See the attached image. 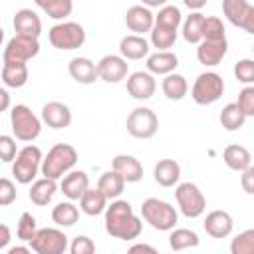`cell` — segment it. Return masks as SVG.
I'll use <instances>...</instances> for the list:
<instances>
[{"label": "cell", "instance_id": "obj_35", "mask_svg": "<svg viewBox=\"0 0 254 254\" xmlns=\"http://www.w3.org/2000/svg\"><path fill=\"white\" fill-rule=\"evenodd\" d=\"M77 218H79V210L71 200L58 202L52 210V220L58 226H73L77 222Z\"/></svg>", "mask_w": 254, "mask_h": 254}, {"label": "cell", "instance_id": "obj_10", "mask_svg": "<svg viewBox=\"0 0 254 254\" xmlns=\"http://www.w3.org/2000/svg\"><path fill=\"white\" fill-rule=\"evenodd\" d=\"M40 52V42L36 38H28V36H14L8 40L2 60L4 64H26L28 60L36 58Z\"/></svg>", "mask_w": 254, "mask_h": 254}, {"label": "cell", "instance_id": "obj_7", "mask_svg": "<svg viewBox=\"0 0 254 254\" xmlns=\"http://www.w3.org/2000/svg\"><path fill=\"white\" fill-rule=\"evenodd\" d=\"M224 93V81L216 71H204L200 73L190 89V95L194 99V103L198 105H212L214 101H218Z\"/></svg>", "mask_w": 254, "mask_h": 254}, {"label": "cell", "instance_id": "obj_23", "mask_svg": "<svg viewBox=\"0 0 254 254\" xmlns=\"http://www.w3.org/2000/svg\"><path fill=\"white\" fill-rule=\"evenodd\" d=\"M119 54L125 60H143L149 54V42L143 36L129 34L119 42Z\"/></svg>", "mask_w": 254, "mask_h": 254}, {"label": "cell", "instance_id": "obj_3", "mask_svg": "<svg viewBox=\"0 0 254 254\" xmlns=\"http://www.w3.org/2000/svg\"><path fill=\"white\" fill-rule=\"evenodd\" d=\"M42 163H44V157L40 147L26 145L18 151V157L12 163V175L20 185H30L36 179L38 171H42Z\"/></svg>", "mask_w": 254, "mask_h": 254}, {"label": "cell", "instance_id": "obj_12", "mask_svg": "<svg viewBox=\"0 0 254 254\" xmlns=\"http://www.w3.org/2000/svg\"><path fill=\"white\" fill-rule=\"evenodd\" d=\"M97 73H99V79H103L107 83H119L127 77L129 64H127L125 58L109 54V56H103L97 62Z\"/></svg>", "mask_w": 254, "mask_h": 254}, {"label": "cell", "instance_id": "obj_16", "mask_svg": "<svg viewBox=\"0 0 254 254\" xmlns=\"http://www.w3.org/2000/svg\"><path fill=\"white\" fill-rule=\"evenodd\" d=\"M14 30L18 36H28V38H40L42 34V20L38 18V14L30 8H22L14 14Z\"/></svg>", "mask_w": 254, "mask_h": 254}, {"label": "cell", "instance_id": "obj_51", "mask_svg": "<svg viewBox=\"0 0 254 254\" xmlns=\"http://www.w3.org/2000/svg\"><path fill=\"white\" fill-rule=\"evenodd\" d=\"M34 250H30V248H26V246H12V248H8V252L6 254H32Z\"/></svg>", "mask_w": 254, "mask_h": 254}, {"label": "cell", "instance_id": "obj_40", "mask_svg": "<svg viewBox=\"0 0 254 254\" xmlns=\"http://www.w3.org/2000/svg\"><path fill=\"white\" fill-rule=\"evenodd\" d=\"M224 24L218 16H206L204 20V32H202V40H208V42H218V40H226V34H224Z\"/></svg>", "mask_w": 254, "mask_h": 254}, {"label": "cell", "instance_id": "obj_36", "mask_svg": "<svg viewBox=\"0 0 254 254\" xmlns=\"http://www.w3.org/2000/svg\"><path fill=\"white\" fill-rule=\"evenodd\" d=\"M36 6L42 8L54 20H64L73 10V2L71 0H36Z\"/></svg>", "mask_w": 254, "mask_h": 254}, {"label": "cell", "instance_id": "obj_9", "mask_svg": "<svg viewBox=\"0 0 254 254\" xmlns=\"http://www.w3.org/2000/svg\"><path fill=\"white\" fill-rule=\"evenodd\" d=\"M127 133L135 139H151L159 129V117L149 107H135L125 121Z\"/></svg>", "mask_w": 254, "mask_h": 254}, {"label": "cell", "instance_id": "obj_14", "mask_svg": "<svg viewBox=\"0 0 254 254\" xmlns=\"http://www.w3.org/2000/svg\"><path fill=\"white\" fill-rule=\"evenodd\" d=\"M125 24L131 32H135V36H143L145 32H151L155 26V14L141 4H135L127 10L125 14Z\"/></svg>", "mask_w": 254, "mask_h": 254}, {"label": "cell", "instance_id": "obj_1", "mask_svg": "<svg viewBox=\"0 0 254 254\" xmlns=\"http://www.w3.org/2000/svg\"><path fill=\"white\" fill-rule=\"evenodd\" d=\"M105 230L113 238L119 240H133L141 234L143 222L133 212V206L127 200H111V204L105 208Z\"/></svg>", "mask_w": 254, "mask_h": 254}, {"label": "cell", "instance_id": "obj_22", "mask_svg": "<svg viewBox=\"0 0 254 254\" xmlns=\"http://www.w3.org/2000/svg\"><path fill=\"white\" fill-rule=\"evenodd\" d=\"M153 177L161 187H175L181 179V165L175 159H161L153 169Z\"/></svg>", "mask_w": 254, "mask_h": 254}, {"label": "cell", "instance_id": "obj_17", "mask_svg": "<svg viewBox=\"0 0 254 254\" xmlns=\"http://www.w3.org/2000/svg\"><path fill=\"white\" fill-rule=\"evenodd\" d=\"M202 226H204L208 236H212V238H226V236H230V232L234 228V222H232V216L226 210H212V212L206 214Z\"/></svg>", "mask_w": 254, "mask_h": 254}, {"label": "cell", "instance_id": "obj_4", "mask_svg": "<svg viewBox=\"0 0 254 254\" xmlns=\"http://www.w3.org/2000/svg\"><path fill=\"white\" fill-rule=\"evenodd\" d=\"M141 214L145 218V222H149L155 230L167 232V230H175L177 224V210L175 206H171L165 200L159 198H145L141 204Z\"/></svg>", "mask_w": 254, "mask_h": 254}, {"label": "cell", "instance_id": "obj_25", "mask_svg": "<svg viewBox=\"0 0 254 254\" xmlns=\"http://www.w3.org/2000/svg\"><path fill=\"white\" fill-rule=\"evenodd\" d=\"M177 65H179V58L173 52H157V54H151L147 58V69H149V73L169 75V73H175Z\"/></svg>", "mask_w": 254, "mask_h": 254}, {"label": "cell", "instance_id": "obj_44", "mask_svg": "<svg viewBox=\"0 0 254 254\" xmlns=\"http://www.w3.org/2000/svg\"><path fill=\"white\" fill-rule=\"evenodd\" d=\"M69 252L71 254H95V244L89 236L81 234V236H75L69 244Z\"/></svg>", "mask_w": 254, "mask_h": 254}, {"label": "cell", "instance_id": "obj_42", "mask_svg": "<svg viewBox=\"0 0 254 254\" xmlns=\"http://www.w3.org/2000/svg\"><path fill=\"white\" fill-rule=\"evenodd\" d=\"M234 75L240 83H246V85H252L254 83V60L250 58H244L240 62H236L234 65Z\"/></svg>", "mask_w": 254, "mask_h": 254}, {"label": "cell", "instance_id": "obj_27", "mask_svg": "<svg viewBox=\"0 0 254 254\" xmlns=\"http://www.w3.org/2000/svg\"><path fill=\"white\" fill-rule=\"evenodd\" d=\"M97 189L107 196V200H117L119 194H121L123 189H125V179H123L119 173H115V171L111 169V171H107V173H103V175L99 177Z\"/></svg>", "mask_w": 254, "mask_h": 254}, {"label": "cell", "instance_id": "obj_45", "mask_svg": "<svg viewBox=\"0 0 254 254\" xmlns=\"http://www.w3.org/2000/svg\"><path fill=\"white\" fill-rule=\"evenodd\" d=\"M16 157H18V153H16V141L10 135H2L0 137V159L4 163H14Z\"/></svg>", "mask_w": 254, "mask_h": 254}, {"label": "cell", "instance_id": "obj_2", "mask_svg": "<svg viewBox=\"0 0 254 254\" xmlns=\"http://www.w3.org/2000/svg\"><path fill=\"white\" fill-rule=\"evenodd\" d=\"M75 163H77V151L71 145H67V143H58L44 157L42 175L46 179L58 181L65 173H71V169H73Z\"/></svg>", "mask_w": 254, "mask_h": 254}, {"label": "cell", "instance_id": "obj_20", "mask_svg": "<svg viewBox=\"0 0 254 254\" xmlns=\"http://www.w3.org/2000/svg\"><path fill=\"white\" fill-rule=\"evenodd\" d=\"M67 71L69 75L81 83V85H89L93 83L95 79H99V73H97V64H93L89 58H73L67 65Z\"/></svg>", "mask_w": 254, "mask_h": 254}, {"label": "cell", "instance_id": "obj_47", "mask_svg": "<svg viewBox=\"0 0 254 254\" xmlns=\"http://www.w3.org/2000/svg\"><path fill=\"white\" fill-rule=\"evenodd\" d=\"M240 185H242V190L246 194H254V165H250L246 171H242Z\"/></svg>", "mask_w": 254, "mask_h": 254}, {"label": "cell", "instance_id": "obj_24", "mask_svg": "<svg viewBox=\"0 0 254 254\" xmlns=\"http://www.w3.org/2000/svg\"><path fill=\"white\" fill-rule=\"evenodd\" d=\"M222 161H224V165H226L228 169L242 173V171H246V169L252 165V155H250V151H248L246 147H242V145H228V147L222 151Z\"/></svg>", "mask_w": 254, "mask_h": 254}, {"label": "cell", "instance_id": "obj_32", "mask_svg": "<svg viewBox=\"0 0 254 254\" xmlns=\"http://www.w3.org/2000/svg\"><path fill=\"white\" fill-rule=\"evenodd\" d=\"M250 8H252V4H248L246 0H224L222 2V12H224L226 20L238 28H242L244 18L248 16Z\"/></svg>", "mask_w": 254, "mask_h": 254}, {"label": "cell", "instance_id": "obj_48", "mask_svg": "<svg viewBox=\"0 0 254 254\" xmlns=\"http://www.w3.org/2000/svg\"><path fill=\"white\" fill-rule=\"evenodd\" d=\"M127 254H159V250H157V248H153L151 244L139 242V244H133V246L127 250Z\"/></svg>", "mask_w": 254, "mask_h": 254}, {"label": "cell", "instance_id": "obj_53", "mask_svg": "<svg viewBox=\"0 0 254 254\" xmlns=\"http://www.w3.org/2000/svg\"><path fill=\"white\" fill-rule=\"evenodd\" d=\"M185 6L187 8H202L204 6V0H185Z\"/></svg>", "mask_w": 254, "mask_h": 254}, {"label": "cell", "instance_id": "obj_13", "mask_svg": "<svg viewBox=\"0 0 254 254\" xmlns=\"http://www.w3.org/2000/svg\"><path fill=\"white\" fill-rule=\"evenodd\" d=\"M155 89H157V81L149 71H133L127 77V91L133 99L139 101L151 99L155 95Z\"/></svg>", "mask_w": 254, "mask_h": 254}, {"label": "cell", "instance_id": "obj_26", "mask_svg": "<svg viewBox=\"0 0 254 254\" xmlns=\"http://www.w3.org/2000/svg\"><path fill=\"white\" fill-rule=\"evenodd\" d=\"M56 190H58L56 181L44 177V179H38V181L32 183V189H30L28 196H30V200H32L36 206H46V204L54 198Z\"/></svg>", "mask_w": 254, "mask_h": 254}, {"label": "cell", "instance_id": "obj_31", "mask_svg": "<svg viewBox=\"0 0 254 254\" xmlns=\"http://www.w3.org/2000/svg\"><path fill=\"white\" fill-rule=\"evenodd\" d=\"M200 244V238L194 230L190 228H175L171 230V236H169V246L171 250L175 252H181V250H187V248H196Z\"/></svg>", "mask_w": 254, "mask_h": 254}, {"label": "cell", "instance_id": "obj_41", "mask_svg": "<svg viewBox=\"0 0 254 254\" xmlns=\"http://www.w3.org/2000/svg\"><path fill=\"white\" fill-rule=\"evenodd\" d=\"M38 224H36V218L30 214V212H22L20 214V220H18V228H16V234L20 240H26V242H32L34 236L38 234Z\"/></svg>", "mask_w": 254, "mask_h": 254}, {"label": "cell", "instance_id": "obj_46", "mask_svg": "<svg viewBox=\"0 0 254 254\" xmlns=\"http://www.w3.org/2000/svg\"><path fill=\"white\" fill-rule=\"evenodd\" d=\"M16 200V187L10 179H0V204L2 206H8Z\"/></svg>", "mask_w": 254, "mask_h": 254}, {"label": "cell", "instance_id": "obj_50", "mask_svg": "<svg viewBox=\"0 0 254 254\" xmlns=\"http://www.w3.org/2000/svg\"><path fill=\"white\" fill-rule=\"evenodd\" d=\"M0 230H2V236H0V248H6L8 242H10V228H8V224H2Z\"/></svg>", "mask_w": 254, "mask_h": 254}, {"label": "cell", "instance_id": "obj_43", "mask_svg": "<svg viewBox=\"0 0 254 254\" xmlns=\"http://www.w3.org/2000/svg\"><path fill=\"white\" fill-rule=\"evenodd\" d=\"M238 107L242 109V113L246 117H254V85H246L240 93H238Z\"/></svg>", "mask_w": 254, "mask_h": 254}, {"label": "cell", "instance_id": "obj_39", "mask_svg": "<svg viewBox=\"0 0 254 254\" xmlns=\"http://www.w3.org/2000/svg\"><path fill=\"white\" fill-rule=\"evenodd\" d=\"M230 254H254V228H248L232 238Z\"/></svg>", "mask_w": 254, "mask_h": 254}, {"label": "cell", "instance_id": "obj_29", "mask_svg": "<svg viewBox=\"0 0 254 254\" xmlns=\"http://www.w3.org/2000/svg\"><path fill=\"white\" fill-rule=\"evenodd\" d=\"M79 206H81V210L87 216H97V214L105 212V208H107V196L97 187L95 189H87L85 194L79 200Z\"/></svg>", "mask_w": 254, "mask_h": 254}, {"label": "cell", "instance_id": "obj_49", "mask_svg": "<svg viewBox=\"0 0 254 254\" xmlns=\"http://www.w3.org/2000/svg\"><path fill=\"white\" fill-rule=\"evenodd\" d=\"M242 30L248 32V34H254V6L250 8L248 16L244 18V24H242Z\"/></svg>", "mask_w": 254, "mask_h": 254}, {"label": "cell", "instance_id": "obj_8", "mask_svg": "<svg viewBox=\"0 0 254 254\" xmlns=\"http://www.w3.org/2000/svg\"><path fill=\"white\" fill-rule=\"evenodd\" d=\"M175 198L187 218H198L206 208V198L194 183H181L175 189Z\"/></svg>", "mask_w": 254, "mask_h": 254}, {"label": "cell", "instance_id": "obj_18", "mask_svg": "<svg viewBox=\"0 0 254 254\" xmlns=\"http://www.w3.org/2000/svg\"><path fill=\"white\" fill-rule=\"evenodd\" d=\"M228 52V42L218 40V42H208L202 40L196 48V58L202 65H218Z\"/></svg>", "mask_w": 254, "mask_h": 254}, {"label": "cell", "instance_id": "obj_30", "mask_svg": "<svg viewBox=\"0 0 254 254\" xmlns=\"http://www.w3.org/2000/svg\"><path fill=\"white\" fill-rule=\"evenodd\" d=\"M161 87H163L165 97L171 99V101H181L187 95V91H189V83H187L185 75H181V73H169V75H165Z\"/></svg>", "mask_w": 254, "mask_h": 254}, {"label": "cell", "instance_id": "obj_34", "mask_svg": "<svg viewBox=\"0 0 254 254\" xmlns=\"http://www.w3.org/2000/svg\"><path fill=\"white\" fill-rule=\"evenodd\" d=\"M218 119H220V125H222L226 131H238V129L244 125L246 115L242 113V109H240L238 103L234 101V103H226V105L222 107Z\"/></svg>", "mask_w": 254, "mask_h": 254}, {"label": "cell", "instance_id": "obj_52", "mask_svg": "<svg viewBox=\"0 0 254 254\" xmlns=\"http://www.w3.org/2000/svg\"><path fill=\"white\" fill-rule=\"evenodd\" d=\"M0 97H2V111H6L8 109V105H10V95H8V91L6 89H0Z\"/></svg>", "mask_w": 254, "mask_h": 254}, {"label": "cell", "instance_id": "obj_5", "mask_svg": "<svg viewBox=\"0 0 254 254\" xmlns=\"http://www.w3.org/2000/svg\"><path fill=\"white\" fill-rule=\"evenodd\" d=\"M10 123H12V131L16 135V139L20 141H34L40 131H42V121L40 117L24 103H18L12 107L10 111Z\"/></svg>", "mask_w": 254, "mask_h": 254}, {"label": "cell", "instance_id": "obj_11", "mask_svg": "<svg viewBox=\"0 0 254 254\" xmlns=\"http://www.w3.org/2000/svg\"><path fill=\"white\" fill-rule=\"evenodd\" d=\"M30 246L36 254H64L67 248V236L58 228H40Z\"/></svg>", "mask_w": 254, "mask_h": 254}, {"label": "cell", "instance_id": "obj_19", "mask_svg": "<svg viewBox=\"0 0 254 254\" xmlns=\"http://www.w3.org/2000/svg\"><path fill=\"white\" fill-rule=\"evenodd\" d=\"M60 189L69 200H81V196L89 189V177L83 171H71L62 179Z\"/></svg>", "mask_w": 254, "mask_h": 254}, {"label": "cell", "instance_id": "obj_21", "mask_svg": "<svg viewBox=\"0 0 254 254\" xmlns=\"http://www.w3.org/2000/svg\"><path fill=\"white\" fill-rule=\"evenodd\" d=\"M111 167L125 179V183H137L143 179V165L133 155H117Z\"/></svg>", "mask_w": 254, "mask_h": 254}, {"label": "cell", "instance_id": "obj_6", "mask_svg": "<svg viewBox=\"0 0 254 254\" xmlns=\"http://www.w3.org/2000/svg\"><path fill=\"white\" fill-rule=\"evenodd\" d=\"M48 38L56 50H77L85 42V30L77 22H60L50 28Z\"/></svg>", "mask_w": 254, "mask_h": 254}, {"label": "cell", "instance_id": "obj_33", "mask_svg": "<svg viewBox=\"0 0 254 254\" xmlns=\"http://www.w3.org/2000/svg\"><path fill=\"white\" fill-rule=\"evenodd\" d=\"M2 81L6 87H22L28 81V65L26 64H4L2 65Z\"/></svg>", "mask_w": 254, "mask_h": 254}, {"label": "cell", "instance_id": "obj_54", "mask_svg": "<svg viewBox=\"0 0 254 254\" xmlns=\"http://www.w3.org/2000/svg\"><path fill=\"white\" fill-rule=\"evenodd\" d=\"M252 52H254V44H252Z\"/></svg>", "mask_w": 254, "mask_h": 254}, {"label": "cell", "instance_id": "obj_37", "mask_svg": "<svg viewBox=\"0 0 254 254\" xmlns=\"http://www.w3.org/2000/svg\"><path fill=\"white\" fill-rule=\"evenodd\" d=\"M181 22H183V14L175 4H165L155 16V26L169 28V30H179Z\"/></svg>", "mask_w": 254, "mask_h": 254}, {"label": "cell", "instance_id": "obj_15", "mask_svg": "<svg viewBox=\"0 0 254 254\" xmlns=\"http://www.w3.org/2000/svg\"><path fill=\"white\" fill-rule=\"evenodd\" d=\"M42 121L52 129H65L71 123V111L62 101H48L42 107Z\"/></svg>", "mask_w": 254, "mask_h": 254}, {"label": "cell", "instance_id": "obj_38", "mask_svg": "<svg viewBox=\"0 0 254 254\" xmlns=\"http://www.w3.org/2000/svg\"><path fill=\"white\" fill-rule=\"evenodd\" d=\"M175 42H177V30L153 26V30H151V44L155 48H159V52H169V48H173Z\"/></svg>", "mask_w": 254, "mask_h": 254}, {"label": "cell", "instance_id": "obj_28", "mask_svg": "<svg viewBox=\"0 0 254 254\" xmlns=\"http://www.w3.org/2000/svg\"><path fill=\"white\" fill-rule=\"evenodd\" d=\"M204 20L206 16L200 12H190L183 22V38L189 44H200L202 32H204Z\"/></svg>", "mask_w": 254, "mask_h": 254}]
</instances>
